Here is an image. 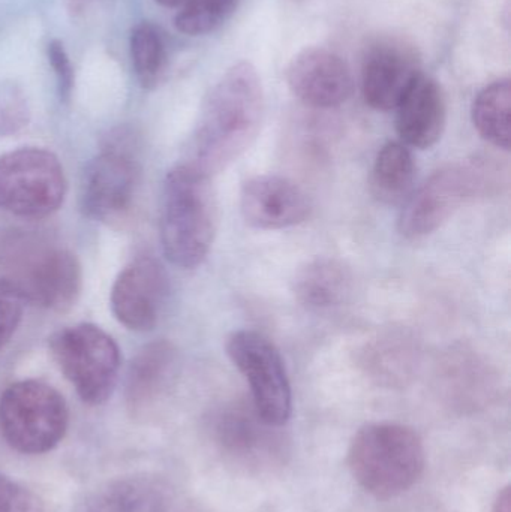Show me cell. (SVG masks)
Instances as JSON below:
<instances>
[{"label":"cell","mask_w":511,"mask_h":512,"mask_svg":"<svg viewBox=\"0 0 511 512\" xmlns=\"http://www.w3.org/2000/svg\"><path fill=\"white\" fill-rule=\"evenodd\" d=\"M264 116V92L254 66L242 62L212 87L186 150V164L213 177L251 147Z\"/></svg>","instance_id":"obj_1"},{"label":"cell","mask_w":511,"mask_h":512,"mask_svg":"<svg viewBox=\"0 0 511 512\" xmlns=\"http://www.w3.org/2000/svg\"><path fill=\"white\" fill-rule=\"evenodd\" d=\"M0 277L24 303L66 312L83 286L80 261L68 248L38 233H15L0 246Z\"/></svg>","instance_id":"obj_2"},{"label":"cell","mask_w":511,"mask_h":512,"mask_svg":"<svg viewBox=\"0 0 511 512\" xmlns=\"http://www.w3.org/2000/svg\"><path fill=\"white\" fill-rule=\"evenodd\" d=\"M161 243L176 267L203 264L218 231V200L212 177L182 162L168 171L162 192Z\"/></svg>","instance_id":"obj_3"},{"label":"cell","mask_w":511,"mask_h":512,"mask_svg":"<svg viewBox=\"0 0 511 512\" xmlns=\"http://www.w3.org/2000/svg\"><path fill=\"white\" fill-rule=\"evenodd\" d=\"M425 463L422 439L402 424H368L356 433L348 451L354 480L378 499L410 490L422 477Z\"/></svg>","instance_id":"obj_4"},{"label":"cell","mask_w":511,"mask_h":512,"mask_svg":"<svg viewBox=\"0 0 511 512\" xmlns=\"http://www.w3.org/2000/svg\"><path fill=\"white\" fill-rule=\"evenodd\" d=\"M497 171L486 159L455 162L435 171L407 197L399 216V233L407 240L431 236L462 206L488 195L497 186Z\"/></svg>","instance_id":"obj_5"},{"label":"cell","mask_w":511,"mask_h":512,"mask_svg":"<svg viewBox=\"0 0 511 512\" xmlns=\"http://www.w3.org/2000/svg\"><path fill=\"white\" fill-rule=\"evenodd\" d=\"M69 411L62 394L45 382L26 379L0 396V433L12 450L39 456L65 438Z\"/></svg>","instance_id":"obj_6"},{"label":"cell","mask_w":511,"mask_h":512,"mask_svg":"<svg viewBox=\"0 0 511 512\" xmlns=\"http://www.w3.org/2000/svg\"><path fill=\"white\" fill-rule=\"evenodd\" d=\"M50 351L84 403L110 399L120 370V349L110 334L93 324L66 327L51 337Z\"/></svg>","instance_id":"obj_7"},{"label":"cell","mask_w":511,"mask_h":512,"mask_svg":"<svg viewBox=\"0 0 511 512\" xmlns=\"http://www.w3.org/2000/svg\"><path fill=\"white\" fill-rule=\"evenodd\" d=\"M65 171L41 147H21L0 158V209L23 219L53 215L65 201Z\"/></svg>","instance_id":"obj_8"},{"label":"cell","mask_w":511,"mask_h":512,"mask_svg":"<svg viewBox=\"0 0 511 512\" xmlns=\"http://www.w3.org/2000/svg\"><path fill=\"white\" fill-rule=\"evenodd\" d=\"M225 351L248 381L258 417L272 427L287 424L293 411V393L284 358L275 343L258 331L240 330L228 337Z\"/></svg>","instance_id":"obj_9"},{"label":"cell","mask_w":511,"mask_h":512,"mask_svg":"<svg viewBox=\"0 0 511 512\" xmlns=\"http://www.w3.org/2000/svg\"><path fill=\"white\" fill-rule=\"evenodd\" d=\"M134 138L117 131L84 171L81 209L93 221L108 222L131 209L140 185V162Z\"/></svg>","instance_id":"obj_10"},{"label":"cell","mask_w":511,"mask_h":512,"mask_svg":"<svg viewBox=\"0 0 511 512\" xmlns=\"http://www.w3.org/2000/svg\"><path fill=\"white\" fill-rule=\"evenodd\" d=\"M168 295L164 267L150 256L126 265L111 288L114 318L132 331H150L158 324Z\"/></svg>","instance_id":"obj_11"},{"label":"cell","mask_w":511,"mask_h":512,"mask_svg":"<svg viewBox=\"0 0 511 512\" xmlns=\"http://www.w3.org/2000/svg\"><path fill=\"white\" fill-rule=\"evenodd\" d=\"M240 212L246 224L255 230H285L309 218L311 201L293 180L263 174L243 183Z\"/></svg>","instance_id":"obj_12"},{"label":"cell","mask_w":511,"mask_h":512,"mask_svg":"<svg viewBox=\"0 0 511 512\" xmlns=\"http://www.w3.org/2000/svg\"><path fill=\"white\" fill-rule=\"evenodd\" d=\"M291 93L312 108L339 107L353 93V75L344 59L326 50L311 47L300 51L287 69Z\"/></svg>","instance_id":"obj_13"},{"label":"cell","mask_w":511,"mask_h":512,"mask_svg":"<svg viewBox=\"0 0 511 512\" xmlns=\"http://www.w3.org/2000/svg\"><path fill=\"white\" fill-rule=\"evenodd\" d=\"M419 74V62L410 47L395 41L378 42L363 59V99L374 110H396Z\"/></svg>","instance_id":"obj_14"},{"label":"cell","mask_w":511,"mask_h":512,"mask_svg":"<svg viewBox=\"0 0 511 512\" xmlns=\"http://www.w3.org/2000/svg\"><path fill=\"white\" fill-rule=\"evenodd\" d=\"M396 129L402 143L429 149L443 137L447 125V102L434 78L420 72L396 107Z\"/></svg>","instance_id":"obj_15"},{"label":"cell","mask_w":511,"mask_h":512,"mask_svg":"<svg viewBox=\"0 0 511 512\" xmlns=\"http://www.w3.org/2000/svg\"><path fill=\"white\" fill-rule=\"evenodd\" d=\"M297 301L311 312L338 309L353 292V274L335 258H315L306 262L294 277Z\"/></svg>","instance_id":"obj_16"},{"label":"cell","mask_w":511,"mask_h":512,"mask_svg":"<svg viewBox=\"0 0 511 512\" xmlns=\"http://www.w3.org/2000/svg\"><path fill=\"white\" fill-rule=\"evenodd\" d=\"M177 351L167 340L144 346L129 367L126 399L134 414L140 415L155 405L173 378Z\"/></svg>","instance_id":"obj_17"},{"label":"cell","mask_w":511,"mask_h":512,"mask_svg":"<svg viewBox=\"0 0 511 512\" xmlns=\"http://www.w3.org/2000/svg\"><path fill=\"white\" fill-rule=\"evenodd\" d=\"M87 512H168V495L155 478L128 475L95 490Z\"/></svg>","instance_id":"obj_18"},{"label":"cell","mask_w":511,"mask_h":512,"mask_svg":"<svg viewBox=\"0 0 511 512\" xmlns=\"http://www.w3.org/2000/svg\"><path fill=\"white\" fill-rule=\"evenodd\" d=\"M416 179V161L410 147L390 141L377 153L371 171V192L380 203L393 206L410 195Z\"/></svg>","instance_id":"obj_19"},{"label":"cell","mask_w":511,"mask_h":512,"mask_svg":"<svg viewBox=\"0 0 511 512\" xmlns=\"http://www.w3.org/2000/svg\"><path fill=\"white\" fill-rule=\"evenodd\" d=\"M474 128L483 140L509 152L511 146V84L509 78L495 81L474 99Z\"/></svg>","instance_id":"obj_20"},{"label":"cell","mask_w":511,"mask_h":512,"mask_svg":"<svg viewBox=\"0 0 511 512\" xmlns=\"http://www.w3.org/2000/svg\"><path fill=\"white\" fill-rule=\"evenodd\" d=\"M363 358L375 378H401L414 366L417 348L405 334H387L366 346Z\"/></svg>","instance_id":"obj_21"},{"label":"cell","mask_w":511,"mask_h":512,"mask_svg":"<svg viewBox=\"0 0 511 512\" xmlns=\"http://www.w3.org/2000/svg\"><path fill=\"white\" fill-rule=\"evenodd\" d=\"M131 57L135 74L143 87L152 89L164 77L167 53L161 33L149 23H141L131 33Z\"/></svg>","instance_id":"obj_22"},{"label":"cell","mask_w":511,"mask_h":512,"mask_svg":"<svg viewBox=\"0 0 511 512\" xmlns=\"http://www.w3.org/2000/svg\"><path fill=\"white\" fill-rule=\"evenodd\" d=\"M236 5L237 0H188L174 23L185 35H206L224 23Z\"/></svg>","instance_id":"obj_23"},{"label":"cell","mask_w":511,"mask_h":512,"mask_svg":"<svg viewBox=\"0 0 511 512\" xmlns=\"http://www.w3.org/2000/svg\"><path fill=\"white\" fill-rule=\"evenodd\" d=\"M29 120V104L23 92L12 84L0 87V137L17 134Z\"/></svg>","instance_id":"obj_24"},{"label":"cell","mask_w":511,"mask_h":512,"mask_svg":"<svg viewBox=\"0 0 511 512\" xmlns=\"http://www.w3.org/2000/svg\"><path fill=\"white\" fill-rule=\"evenodd\" d=\"M0 512H45L36 493L0 474Z\"/></svg>","instance_id":"obj_25"},{"label":"cell","mask_w":511,"mask_h":512,"mask_svg":"<svg viewBox=\"0 0 511 512\" xmlns=\"http://www.w3.org/2000/svg\"><path fill=\"white\" fill-rule=\"evenodd\" d=\"M23 298L0 277V349L8 345L23 318Z\"/></svg>","instance_id":"obj_26"},{"label":"cell","mask_w":511,"mask_h":512,"mask_svg":"<svg viewBox=\"0 0 511 512\" xmlns=\"http://www.w3.org/2000/svg\"><path fill=\"white\" fill-rule=\"evenodd\" d=\"M47 54L48 62L51 63V68L56 74L60 98L68 101L74 89V68H72L71 59L59 39H53L47 45Z\"/></svg>","instance_id":"obj_27"},{"label":"cell","mask_w":511,"mask_h":512,"mask_svg":"<svg viewBox=\"0 0 511 512\" xmlns=\"http://www.w3.org/2000/svg\"><path fill=\"white\" fill-rule=\"evenodd\" d=\"M492 512H511V495L510 487H506L503 492L498 495L497 502Z\"/></svg>","instance_id":"obj_28"},{"label":"cell","mask_w":511,"mask_h":512,"mask_svg":"<svg viewBox=\"0 0 511 512\" xmlns=\"http://www.w3.org/2000/svg\"><path fill=\"white\" fill-rule=\"evenodd\" d=\"M159 5L168 6V8H173V6L185 5L188 0H156Z\"/></svg>","instance_id":"obj_29"}]
</instances>
